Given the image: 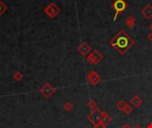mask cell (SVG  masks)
Wrapping results in <instances>:
<instances>
[{
	"mask_svg": "<svg viewBox=\"0 0 152 128\" xmlns=\"http://www.w3.org/2000/svg\"><path fill=\"white\" fill-rule=\"evenodd\" d=\"M93 128H107V126H106V124H103V123L100 122V123H98L97 124L93 125Z\"/></svg>",
	"mask_w": 152,
	"mask_h": 128,
	"instance_id": "d6986e66",
	"label": "cell"
},
{
	"mask_svg": "<svg viewBox=\"0 0 152 128\" xmlns=\"http://www.w3.org/2000/svg\"><path fill=\"white\" fill-rule=\"evenodd\" d=\"M140 13L144 18L147 20H151L152 19V5L150 4H147L141 10Z\"/></svg>",
	"mask_w": 152,
	"mask_h": 128,
	"instance_id": "9c48e42d",
	"label": "cell"
},
{
	"mask_svg": "<svg viewBox=\"0 0 152 128\" xmlns=\"http://www.w3.org/2000/svg\"><path fill=\"white\" fill-rule=\"evenodd\" d=\"M148 28H149V29L151 30V32H152V23H150V24H149V26H148Z\"/></svg>",
	"mask_w": 152,
	"mask_h": 128,
	"instance_id": "7402d4cb",
	"label": "cell"
},
{
	"mask_svg": "<svg viewBox=\"0 0 152 128\" xmlns=\"http://www.w3.org/2000/svg\"><path fill=\"white\" fill-rule=\"evenodd\" d=\"M44 13H45L49 18L52 19V18L56 17V16L60 13V7H59L55 3L52 2V3H50V4L44 9Z\"/></svg>",
	"mask_w": 152,
	"mask_h": 128,
	"instance_id": "277c9868",
	"label": "cell"
},
{
	"mask_svg": "<svg viewBox=\"0 0 152 128\" xmlns=\"http://www.w3.org/2000/svg\"><path fill=\"white\" fill-rule=\"evenodd\" d=\"M62 107H63L64 110H66V111H68V112L71 111V110L74 108V105H73L72 102H70V101H66V102L63 104Z\"/></svg>",
	"mask_w": 152,
	"mask_h": 128,
	"instance_id": "9a60e30c",
	"label": "cell"
},
{
	"mask_svg": "<svg viewBox=\"0 0 152 128\" xmlns=\"http://www.w3.org/2000/svg\"><path fill=\"white\" fill-rule=\"evenodd\" d=\"M148 128H152V123H150V124L148 125Z\"/></svg>",
	"mask_w": 152,
	"mask_h": 128,
	"instance_id": "603a6c76",
	"label": "cell"
},
{
	"mask_svg": "<svg viewBox=\"0 0 152 128\" xmlns=\"http://www.w3.org/2000/svg\"><path fill=\"white\" fill-rule=\"evenodd\" d=\"M121 128H132V127H131V125H130V124H123V125L121 126Z\"/></svg>",
	"mask_w": 152,
	"mask_h": 128,
	"instance_id": "ffe728a7",
	"label": "cell"
},
{
	"mask_svg": "<svg viewBox=\"0 0 152 128\" xmlns=\"http://www.w3.org/2000/svg\"><path fill=\"white\" fill-rule=\"evenodd\" d=\"M12 77H13V79H14L15 81L20 82V81H21V80L23 79L24 76H23V74H22L20 71H15V72L12 74Z\"/></svg>",
	"mask_w": 152,
	"mask_h": 128,
	"instance_id": "5bb4252c",
	"label": "cell"
},
{
	"mask_svg": "<svg viewBox=\"0 0 152 128\" xmlns=\"http://www.w3.org/2000/svg\"><path fill=\"white\" fill-rule=\"evenodd\" d=\"M125 24L127 26V28H129L130 29H132L135 25H136V19L133 15H129L127 16V18L125 19Z\"/></svg>",
	"mask_w": 152,
	"mask_h": 128,
	"instance_id": "30bf717a",
	"label": "cell"
},
{
	"mask_svg": "<svg viewBox=\"0 0 152 128\" xmlns=\"http://www.w3.org/2000/svg\"><path fill=\"white\" fill-rule=\"evenodd\" d=\"M108 44L120 54H124L134 45L135 40L124 29H121L109 40Z\"/></svg>",
	"mask_w": 152,
	"mask_h": 128,
	"instance_id": "6da1fadb",
	"label": "cell"
},
{
	"mask_svg": "<svg viewBox=\"0 0 152 128\" xmlns=\"http://www.w3.org/2000/svg\"><path fill=\"white\" fill-rule=\"evenodd\" d=\"M55 88L52 86V84H51L50 83H45V84H44L41 87H40V89H39V92L45 98V99H49V98H51L53 94H54V92H55Z\"/></svg>",
	"mask_w": 152,
	"mask_h": 128,
	"instance_id": "5b68a950",
	"label": "cell"
},
{
	"mask_svg": "<svg viewBox=\"0 0 152 128\" xmlns=\"http://www.w3.org/2000/svg\"><path fill=\"white\" fill-rule=\"evenodd\" d=\"M98 104H97V102L94 100H91L88 103H87V107L91 109V110H93V109H95V108H97L98 107Z\"/></svg>",
	"mask_w": 152,
	"mask_h": 128,
	"instance_id": "2e32d148",
	"label": "cell"
},
{
	"mask_svg": "<svg viewBox=\"0 0 152 128\" xmlns=\"http://www.w3.org/2000/svg\"><path fill=\"white\" fill-rule=\"evenodd\" d=\"M86 79H87V81H88L92 86L97 85V84H98L99 83H100V81H101L100 76L95 70L90 71V72L87 74V76H86Z\"/></svg>",
	"mask_w": 152,
	"mask_h": 128,
	"instance_id": "52a82bcc",
	"label": "cell"
},
{
	"mask_svg": "<svg viewBox=\"0 0 152 128\" xmlns=\"http://www.w3.org/2000/svg\"><path fill=\"white\" fill-rule=\"evenodd\" d=\"M7 9H8L7 5H5V4L0 0V17L7 11Z\"/></svg>",
	"mask_w": 152,
	"mask_h": 128,
	"instance_id": "e0dca14e",
	"label": "cell"
},
{
	"mask_svg": "<svg viewBox=\"0 0 152 128\" xmlns=\"http://www.w3.org/2000/svg\"><path fill=\"white\" fill-rule=\"evenodd\" d=\"M127 7H128V4L124 0H115L111 4V8L115 11V16H114L113 20H116L117 16L120 13H123L124 12L126 11Z\"/></svg>",
	"mask_w": 152,
	"mask_h": 128,
	"instance_id": "7a4b0ae2",
	"label": "cell"
},
{
	"mask_svg": "<svg viewBox=\"0 0 152 128\" xmlns=\"http://www.w3.org/2000/svg\"><path fill=\"white\" fill-rule=\"evenodd\" d=\"M127 105H128V103H127L125 100H119L116 102V108H117L119 110H121V111H123V110L124 109V108H125Z\"/></svg>",
	"mask_w": 152,
	"mask_h": 128,
	"instance_id": "4fadbf2b",
	"label": "cell"
},
{
	"mask_svg": "<svg viewBox=\"0 0 152 128\" xmlns=\"http://www.w3.org/2000/svg\"><path fill=\"white\" fill-rule=\"evenodd\" d=\"M123 112L125 114V115H130L132 112V107L131 106V105H127L125 108H124V109L123 110Z\"/></svg>",
	"mask_w": 152,
	"mask_h": 128,
	"instance_id": "ac0fdd59",
	"label": "cell"
},
{
	"mask_svg": "<svg viewBox=\"0 0 152 128\" xmlns=\"http://www.w3.org/2000/svg\"><path fill=\"white\" fill-rule=\"evenodd\" d=\"M133 128H141V127H140V125H138V124H136V125H135V126H134Z\"/></svg>",
	"mask_w": 152,
	"mask_h": 128,
	"instance_id": "cb8c5ba5",
	"label": "cell"
},
{
	"mask_svg": "<svg viewBox=\"0 0 152 128\" xmlns=\"http://www.w3.org/2000/svg\"><path fill=\"white\" fill-rule=\"evenodd\" d=\"M77 51H78V52H79L81 55H83V56H87V55L91 52L92 47H91L86 42H83V43H81V44L77 46Z\"/></svg>",
	"mask_w": 152,
	"mask_h": 128,
	"instance_id": "ba28073f",
	"label": "cell"
},
{
	"mask_svg": "<svg viewBox=\"0 0 152 128\" xmlns=\"http://www.w3.org/2000/svg\"><path fill=\"white\" fill-rule=\"evenodd\" d=\"M147 37H148V39L152 43V32H151V33H149V34L148 35V36H147Z\"/></svg>",
	"mask_w": 152,
	"mask_h": 128,
	"instance_id": "44dd1931",
	"label": "cell"
},
{
	"mask_svg": "<svg viewBox=\"0 0 152 128\" xmlns=\"http://www.w3.org/2000/svg\"><path fill=\"white\" fill-rule=\"evenodd\" d=\"M101 113H102V111H101L99 108H95V109L92 110V111H91V113L87 116V119H88V121H90V123H91V124H92L93 125L97 124L98 123H100V120Z\"/></svg>",
	"mask_w": 152,
	"mask_h": 128,
	"instance_id": "8992f818",
	"label": "cell"
},
{
	"mask_svg": "<svg viewBox=\"0 0 152 128\" xmlns=\"http://www.w3.org/2000/svg\"><path fill=\"white\" fill-rule=\"evenodd\" d=\"M103 59H104V56H103V54L99 50H93L85 58L86 61L88 63L92 64V65H97V64H99Z\"/></svg>",
	"mask_w": 152,
	"mask_h": 128,
	"instance_id": "3957f363",
	"label": "cell"
},
{
	"mask_svg": "<svg viewBox=\"0 0 152 128\" xmlns=\"http://www.w3.org/2000/svg\"><path fill=\"white\" fill-rule=\"evenodd\" d=\"M73 128H76V127H73Z\"/></svg>",
	"mask_w": 152,
	"mask_h": 128,
	"instance_id": "d4e9b609",
	"label": "cell"
},
{
	"mask_svg": "<svg viewBox=\"0 0 152 128\" xmlns=\"http://www.w3.org/2000/svg\"><path fill=\"white\" fill-rule=\"evenodd\" d=\"M100 121L101 123L107 124H108V123H110V122L112 121V116H109L107 112L102 111L101 116H100Z\"/></svg>",
	"mask_w": 152,
	"mask_h": 128,
	"instance_id": "7c38bea8",
	"label": "cell"
},
{
	"mask_svg": "<svg viewBox=\"0 0 152 128\" xmlns=\"http://www.w3.org/2000/svg\"><path fill=\"white\" fill-rule=\"evenodd\" d=\"M142 99L138 96V95H134L132 99H131V103L134 108H140V105L142 104Z\"/></svg>",
	"mask_w": 152,
	"mask_h": 128,
	"instance_id": "8fae6325",
	"label": "cell"
}]
</instances>
